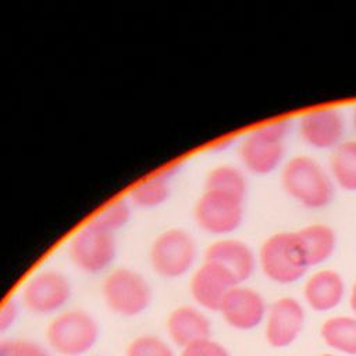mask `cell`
<instances>
[{
    "label": "cell",
    "mask_w": 356,
    "mask_h": 356,
    "mask_svg": "<svg viewBox=\"0 0 356 356\" xmlns=\"http://www.w3.org/2000/svg\"><path fill=\"white\" fill-rule=\"evenodd\" d=\"M330 175L337 186L356 192V139L341 142L330 156Z\"/></svg>",
    "instance_id": "cell-19"
},
{
    "label": "cell",
    "mask_w": 356,
    "mask_h": 356,
    "mask_svg": "<svg viewBox=\"0 0 356 356\" xmlns=\"http://www.w3.org/2000/svg\"><path fill=\"white\" fill-rule=\"evenodd\" d=\"M102 295L107 307L124 317L138 316L152 303L150 284L140 273L128 267H117L106 275Z\"/></svg>",
    "instance_id": "cell-7"
},
{
    "label": "cell",
    "mask_w": 356,
    "mask_h": 356,
    "mask_svg": "<svg viewBox=\"0 0 356 356\" xmlns=\"http://www.w3.org/2000/svg\"><path fill=\"white\" fill-rule=\"evenodd\" d=\"M296 235L302 243L309 267L327 261L337 249V232L325 222H310L296 229Z\"/></svg>",
    "instance_id": "cell-18"
},
{
    "label": "cell",
    "mask_w": 356,
    "mask_h": 356,
    "mask_svg": "<svg viewBox=\"0 0 356 356\" xmlns=\"http://www.w3.org/2000/svg\"><path fill=\"white\" fill-rule=\"evenodd\" d=\"M218 312L229 327L252 330L263 321L266 302L257 291L236 285L225 295Z\"/></svg>",
    "instance_id": "cell-13"
},
{
    "label": "cell",
    "mask_w": 356,
    "mask_h": 356,
    "mask_svg": "<svg viewBox=\"0 0 356 356\" xmlns=\"http://www.w3.org/2000/svg\"><path fill=\"white\" fill-rule=\"evenodd\" d=\"M179 168L181 164L171 163L143 177L131 186L127 199L140 209H156L164 204L170 197V181Z\"/></svg>",
    "instance_id": "cell-17"
},
{
    "label": "cell",
    "mask_w": 356,
    "mask_h": 356,
    "mask_svg": "<svg viewBox=\"0 0 356 356\" xmlns=\"http://www.w3.org/2000/svg\"><path fill=\"white\" fill-rule=\"evenodd\" d=\"M320 356H334V355H331V353H324V355H320Z\"/></svg>",
    "instance_id": "cell-29"
},
{
    "label": "cell",
    "mask_w": 356,
    "mask_h": 356,
    "mask_svg": "<svg viewBox=\"0 0 356 356\" xmlns=\"http://www.w3.org/2000/svg\"><path fill=\"white\" fill-rule=\"evenodd\" d=\"M0 356H50L39 343L28 339H0Z\"/></svg>",
    "instance_id": "cell-24"
},
{
    "label": "cell",
    "mask_w": 356,
    "mask_h": 356,
    "mask_svg": "<svg viewBox=\"0 0 356 356\" xmlns=\"http://www.w3.org/2000/svg\"><path fill=\"white\" fill-rule=\"evenodd\" d=\"M352 124H353V127H355V129H356V107H355L353 111H352Z\"/></svg>",
    "instance_id": "cell-28"
},
{
    "label": "cell",
    "mask_w": 356,
    "mask_h": 356,
    "mask_svg": "<svg viewBox=\"0 0 356 356\" xmlns=\"http://www.w3.org/2000/svg\"><path fill=\"white\" fill-rule=\"evenodd\" d=\"M303 323L305 310L299 300L291 296L280 298L268 309L266 339L273 348H285L298 338Z\"/></svg>",
    "instance_id": "cell-12"
},
{
    "label": "cell",
    "mask_w": 356,
    "mask_h": 356,
    "mask_svg": "<svg viewBox=\"0 0 356 356\" xmlns=\"http://www.w3.org/2000/svg\"><path fill=\"white\" fill-rule=\"evenodd\" d=\"M203 260L224 267L238 284L249 280L256 268V256L252 248L246 242L229 236L213 241L206 248Z\"/></svg>",
    "instance_id": "cell-14"
},
{
    "label": "cell",
    "mask_w": 356,
    "mask_h": 356,
    "mask_svg": "<svg viewBox=\"0 0 356 356\" xmlns=\"http://www.w3.org/2000/svg\"><path fill=\"white\" fill-rule=\"evenodd\" d=\"M67 253L78 270L88 274L102 273L117 256L115 234L88 220L70 238Z\"/></svg>",
    "instance_id": "cell-6"
},
{
    "label": "cell",
    "mask_w": 356,
    "mask_h": 356,
    "mask_svg": "<svg viewBox=\"0 0 356 356\" xmlns=\"http://www.w3.org/2000/svg\"><path fill=\"white\" fill-rule=\"evenodd\" d=\"M131 218V203L127 197H117L103 204L90 218L100 227L115 234L124 228Z\"/></svg>",
    "instance_id": "cell-22"
},
{
    "label": "cell",
    "mask_w": 356,
    "mask_h": 356,
    "mask_svg": "<svg viewBox=\"0 0 356 356\" xmlns=\"http://www.w3.org/2000/svg\"><path fill=\"white\" fill-rule=\"evenodd\" d=\"M125 356H175L171 346L156 335L136 337L127 348Z\"/></svg>",
    "instance_id": "cell-23"
},
{
    "label": "cell",
    "mask_w": 356,
    "mask_h": 356,
    "mask_svg": "<svg viewBox=\"0 0 356 356\" xmlns=\"http://www.w3.org/2000/svg\"><path fill=\"white\" fill-rule=\"evenodd\" d=\"M167 332L171 341L185 348L196 341L210 338L211 324L207 316L195 306L175 307L167 317Z\"/></svg>",
    "instance_id": "cell-15"
},
{
    "label": "cell",
    "mask_w": 356,
    "mask_h": 356,
    "mask_svg": "<svg viewBox=\"0 0 356 356\" xmlns=\"http://www.w3.org/2000/svg\"><path fill=\"white\" fill-rule=\"evenodd\" d=\"M236 285L234 275L224 267L204 261L195 270L189 281V292L193 300L203 309L218 312L225 295Z\"/></svg>",
    "instance_id": "cell-11"
},
{
    "label": "cell",
    "mask_w": 356,
    "mask_h": 356,
    "mask_svg": "<svg viewBox=\"0 0 356 356\" xmlns=\"http://www.w3.org/2000/svg\"><path fill=\"white\" fill-rule=\"evenodd\" d=\"M324 342L339 352L356 356V317L335 316L327 318L320 328Z\"/></svg>",
    "instance_id": "cell-20"
},
{
    "label": "cell",
    "mask_w": 356,
    "mask_h": 356,
    "mask_svg": "<svg viewBox=\"0 0 356 356\" xmlns=\"http://www.w3.org/2000/svg\"><path fill=\"white\" fill-rule=\"evenodd\" d=\"M197 245L192 234L184 228L172 227L161 231L152 241L149 261L156 274L167 280L185 275L195 264Z\"/></svg>",
    "instance_id": "cell-5"
},
{
    "label": "cell",
    "mask_w": 356,
    "mask_h": 356,
    "mask_svg": "<svg viewBox=\"0 0 356 356\" xmlns=\"http://www.w3.org/2000/svg\"><path fill=\"white\" fill-rule=\"evenodd\" d=\"M179 356H229V353L221 343L207 338L182 348Z\"/></svg>",
    "instance_id": "cell-25"
},
{
    "label": "cell",
    "mask_w": 356,
    "mask_h": 356,
    "mask_svg": "<svg viewBox=\"0 0 356 356\" xmlns=\"http://www.w3.org/2000/svg\"><path fill=\"white\" fill-rule=\"evenodd\" d=\"M345 282L335 270H318L312 274L303 288L306 303L318 313L335 309L343 299Z\"/></svg>",
    "instance_id": "cell-16"
},
{
    "label": "cell",
    "mask_w": 356,
    "mask_h": 356,
    "mask_svg": "<svg viewBox=\"0 0 356 356\" xmlns=\"http://www.w3.org/2000/svg\"><path fill=\"white\" fill-rule=\"evenodd\" d=\"M289 128V120H278L249 131L238 146V156L243 170L254 175L274 172L282 164L285 138Z\"/></svg>",
    "instance_id": "cell-2"
},
{
    "label": "cell",
    "mask_w": 356,
    "mask_h": 356,
    "mask_svg": "<svg viewBox=\"0 0 356 356\" xmlns=\"http://www.w3.org/2000/svg\"><path fill=\"white\" fill-rule=\"evenodd\" d=\"M245 199L231 193L203 189L193 206L197 227L209 235L222 238L235 232L245 214Z\"/></svg>",
    "instance_id": "cell-8"
},
{
    "label": "cell",
    "mask_w": 356,
    "mask_h": 356,
    "mask_svg": "<svg viewBox=\"0 0 356 356\" xmlns=\"http://www.w3.org/2000/svg\"><path fill=\"white\" fill-rule=\"evenodd\" d=\"M204 189L220 191L245 199L248 179L242 168L232 164H217L204 177Z\"/></svg>",
    "instance_id": "cell-21"
},
{
    "label": "cell",
    "mask_w": 356,
    "mask_h": 356,
    "mask_svg": "<svg viewBox=\"0 0 356 356\" xmlns=\"http://www.w3.org/2000/svg\"><path fill=\"white\" fill-rule=\"evenodd\" d=\"M99 338L96 320L82 309L57 313L46 328V339L53 350L63 356H82Z\"/></svg>",
    "instance_id": "cell-4"
},
{
    "label": "cell",
    "mask_w": 356,
    "mask_h": 356,
    "mask_svg": "<svg viewBox=\"0 0 356 356\" xmlns=\"http://www.w3.org/2000/svg\"><path fill=\"white\" fill-rule=\"evenodd\" d=\"M349 306H350V309H352V312H353V314H355V317H356V282L353 284V286H352V289H350Z\"/></svg>",
    "instance_id": "cell-27"
},
{
    "label": "cell",
    "mask_w": 356,
    "mask_h": 356,
    "mask_svg": "<svg viewBox=\"0 0 356 356\" xmlns=\"http://www.w3.org/2000/svg\"><path fill=\"white\" fill-rule=\"evenodd\" d=\"M19 316V306L15 300L8 299L0 306V334L10 330Z\"/></svg>",
    "instance_id": "cell-26"
},
{
    "label": "cell",
    "mask_w": 356,
    "mask_h": 356,
    "mask_svg": "<svg viewBox=\"0 0 356 356\" xmlns=\"http://www.w3.org/2000/svg\"><path fill=\"white\" fill-rule=\"evenodd\" d=\"M281 186L296 203L306 209H324L335 195V184L316 159L298 154L286 160L281 168Z\"/></svg>",
    "instance_id": "cell-1"
},
{
    "label": "cell",
    "mask_w": 356,
    "mask_h": 356,
    "mask_svg": "<svg viewBox=\"0 0 356 356\" xmlns=\"http://www.w3.org/2000/svg\"><path fill=\"white\" fill-rule=\"evenodd\" d=\"M346 124L337 107L325 106L307 110L299 117V138L317 150H334L343 142Z\"/></svg>",
    "instance_id": "cell-10"
},
{
    "label": "cell",
    "mask_w": 356,
    "mask_h": 356,
    "mask_svg": "<svg viewBox=\"0 0 356 356\" xmlns=\"http://www.w3.org/2000/svg\"><path fill=\"white\" fill-rule=\"evenodd\" d=\"M72 293L68 278L58 270L47 268L33 274L24 285L21 300L33 314H57Z\"/></svg>",
    "instance_id": "cell-9"
},
{
    "label": "cell",
    "mask_w": 356,
    "mask_h": 356,
    "mask_svg": "<svg viewBox=\"0 0 356 356\" xmlns=\"http://www.w3.org/2000/svg\"><path fill=\"white\" fill-rule=\"evenodd\" d=\"M257 260L270 281L284 285L299 281L309 268L296 231H280L266 238Z\"/></svg>",
    "instance_id": "cell-3"
}]
</instances>
